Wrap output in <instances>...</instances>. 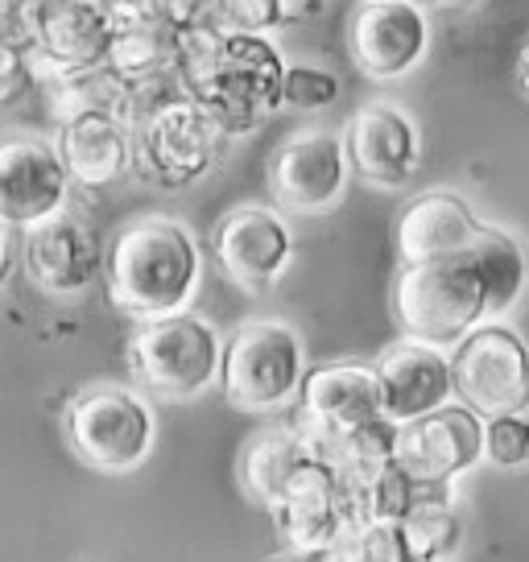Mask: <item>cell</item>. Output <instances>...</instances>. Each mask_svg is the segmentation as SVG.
Here are the masks:
<instances>
[{
    "instance_id": "1",
    "label": "cell",
    "mask_w": 529,
    "mask_h": 562,
    "mask_svg": "<svg viewBox=\"0 0 529 562\" xmlns=\"http://www.w3.org/2000/svg\"><path fill=\"white\" fill-rule=\"evenodd\" d=\"M178 83L224 137H245L282 112L285 63L264 34L199 25L178 34Z\"/></svg>"
},
{
    "instance_id": "2",
    "label": "cell",
    "mask_w": 529,
    "mask_h": 562,
    "mask_svg": "<svg viewBox=\"0 0 529 562\" xmlns=\"http://www.w3.org/2000/svg\"><path fill=\"white\" fill-rule=\"evenodd\" d=\"M199 278L203 252L170 215H137L104 248L108 302L137 323L191 311Z\"/></svg>"
},
{
    "instance_id": "3",
    "label": "cell",
    "mask_w": 529,
    "mask_h": 562,
    "mask_svg": "<svg viewBox=\"0 0 529 562\" xmlns=\"http://www.w3.org/2000/svg\"><path fill=\"white\" fill-rule=\"evenodd\" d=\"M306 376V348L282 318H248L224 339L215 385L245 414H273L294 402Z\"/></svg>"
},
{
    "instance_id": "4",
    "label": "cell",
    "mask_w": 529,
    "mask_h": 562,
    "mask_svg": "<svg viewBox=\"0 0 529 562\" xmlns=\"http://www.w3.org/2000/svg\"><path fill=\"white\" fill-rule=\"evenodd\" d=\"M220 351H224V339H220L212 318L178 311L166 318H149L133 331L128 372L149 393L182 402V397H199L203 389L215 385Z\"/></svg>"
},
{
    "instance_id": "5",
    "label": "cell",
    "mask_w": 529,
    "mask_h": 562,
    "mask_svg": "<svg viewBox=\"0 0 529 562\" xmlns=\"http://www.w3.org/2000/svg\"><path fill=\"white\" fill-rule=\"evenodd\" d=\"M393 315L397 327L414 344L455 348L468 331H476L484 318V294L468 257H447L430 265H406L393 285Z\"/></svg>"
},
{
    "instance_id": "6",
    "label": "cell",
    "mask_w": 529,
    "mask_h": 562,
    "mask_svg": "<svg viewBox=\"0 0 529 562\" xmlns=\"http://www.w3.org/2000/svg\"><path fill=\"white\" fill-rule=\"evenodd\" d=\"M158 422L137 389L91 385L67 405V439L88 468L121 475L142 468L154 451Z\"/></svg>"
},
{
    "instance_id": "7",
    "label": "cell",
    "mask_w": 529,
    "mask_h": 562,
    "mask_svg": "<svg viewBox=\"0 0 529 562\" xmlns=\"http://www.w3.org/2000/svg\"><path fill=\"white\" fill-rule=\"evenodd\" d=\"M224 140L228 137L220 133V124L187 95H175L154 112H145L142 121L128 124L137 175L166 191L191 187L212 175V166L224 154Z\"/></svg>"
},
{
    "instance_id": "8",
    "label": "cell",
    "mask_w": 529,
    "mask_h": 562,
    "mask_svg": "<svg viewBox=\"0 0 529 562\" xmlns=\"http://www.w3.org/2000/svg\"><path fill=\"white\" fill-rule=\"evenodd\" d=\"M459 405L476 418H509L529 409V344L505 323H480L451 348Z\"/></svg>"
},
{
    "instance_id": "9",
    "label": "cell",
    "mask_w": 529,
    "mask_h": 562,
    "mask_svg": "<svg viewBox=\"0 0 529 562\" xmlns=\"http://www.w3.org/2000/svg\"><path fill=\"white\" fill-rule=\"evenodd\" d=\"M484 459V418L468 405H442L435 414L402 422L393 435V463L414 480L418 492L455 484Z\"/></svg>"
},
{
    "instance_id": "10",
    "label": "cell",
    "mask_w": 529,
    "mask_h": 562,
    "mask_svg": "<svg viewBox=\"0 0 529 562\" xmlns=\"http://www.w3.org/2000/svg\"><path fill=\"white\" fill-rule=\"evenodd\" d=\"M348 154L336 133L306 128L285 137L269 158V194L282 211L294 215H318L336 207L348 191Z\"/></svg>"
},
{
    "instance_id": "11",
    "label": "cell",
    "mask_w": 529,
    "mask_h": 562,
    "mask_svg": "<svg viewBox=\"0 0 529 562\" xmlns=\"http://www.w3.org/2000/svg\"><path fill=\"white\" fill-rule=\"evenodd\" d=\"M352 63L369 79L389 83L418 67L430 50V21L418 0H364L348 25Z\"/></svg>"
},
{
    "instance_id": "12",
    "label": "cell",
    "mask_w": 529,
    "mask_h": 562,
    "mask_svg": "<svg viewBox=\"0 0 529 562\" xmlns=\"http://www.w3.org/2000/svg\"><path fill=\"white\" fill-rule=\"evenodd\" d=\"M13 18L30 50L58 70H91L108 63L112 25L91 0H25Z\"/></svg>"
},
{
    "instance_id": "13",
    "label": "cell",
    "mask_w": 529,
    "mask_h": 562,
    "mask_svg": "<svg viewBox=\"0 0 529 562\" xmlns=\"http://www.w3.org/2000/svg\"><path fill=\"white\" fill-rule=\"evenodd\" d=\"M67 199H71V178L50 140H0V220L9 228L30 232L42 220L67 211Z\"/></svg>"
},
{
    "instance_id": "14",
    "label": "cell",
    "mask_w": 529,
    "mask_h": 562,
    "mask_svg": "<svg viewBox=\"0 0 529 562\" xmlns=\"http://www.w3.org/2000/svg\"><path fill=\"white\" fill-rule=\"evenodd\" d=\"M25 273L37 290H46L54 299H71L83 294L95 278L104 273V245L91 232L88 220H79L71 211H58L50 220H42L25 232Z\"/></svg>"
},
{
    "instance_id": "15",
    "label": "cell",
    "mask_w": 529,
    "mask_h": 562,
    "mask_svg": "<svg viewBox=\"0 0 529 562\" xmlns=\"http://www.w3.org/2000/svg\"><path fill=\"white\" fill-rule=\"evenodd\" d=\"M294 257V232L273 207H236L215 232V261L240 290L261 294L282 281Z\"/></svg>"
},
{
    "instance_id": "16",
    "label": "cell",
    "mask_w": 529,
    "mask_h": 562,
    "mask_svg": "<svg viewBox=\"0 0 529 562\" xmlns=\"http://www.w3.org/2000/svg\"><path fill=\"white\" fill-rule=\"evenodd\" d=\"M376 397H381V418L393 426L414 418H426L455 397L451 381V356L430 344L402 339L397 348H389L376 364Z\"/></svg>"
},
{
    "instance_id": "17",
    "label": "cell",
    "mask_w": 529,
    "mask_h": 562,
    "mask_svg": "<svg viewBox=\"0 0 529 562\" xmlns=\"http://www.w3.org/2000/svg\"><path fill=\"white\" fill-rule=\"evenodd\" d=\"M344 154L348 166L372 187H402L418 170V124L397 104H364L348 121Z\"/></svg>"
},
{
    "instance_id": "18",
    "label": "cell",
    "mask_w": 529,
    "mask_h": 562,
    "mask_svg": "<svg viewBox=\"0 0 529 562\" xmlns=\"http://www.w3.org/2000/svg\"><path fill=\"white\" fill-rule=\"evenodd\" d=\"M480 220L472 215V207L451 191H426L414 203H406V211L397 215V257L402 265H430L459 257L463 248L472 245Z\"/></svg>"
},
{
    "instance_id": "19",
    "label": "cell",
    "mask_w": 529,
    "mask_h": 562,
    "mask_svg": "<svg viewBox=\"0 0 529 562\" xmlns=\"http://www.w3.org/2000/svg\"><path fill=\"white\" fill-rule=\"evenodd\" d=\"M299 430H348L381 418L376 372L364 364H323L302 376Z\"/></svg>"
},
{
    "instance_id": "20",
    "label": "cell",
    "mask_w": 529,
    "mask_h": 562,
    "mask_svg": "<svg viewBox=\"0 0 529 562\" xmlns=\"http://www.w3.org/2000/svg\"><path fill=\"white\" fill-rule=\"evenodd\" d=\"M25 63H30V79L46 88V116L58 128L83 121V116H116L121 112L124 83L108 67L58 70L30 46H25Z\"/></svg>"
},
{
    "instance_id": "21",
    "label": "cell",
    "mask_w": 529,
    "mask_h": 562,
    "mask_svg": "<svg viewBox=\"0 0 529 562\" xmlns=\"http://www.w3.org/2000/svg\"><path fill=\"white\" fill-rule=\"evenodd\" d=\"M58 158L71 182L79 187H112L133 166L128 128L116 116H83L58 128Z\"/></svg>"
},
{
    "instance_id": "22",
    "label": "cell",
    "mask_w": 529,
    "mask_h": 562,
    "mask_svg": "<svg viewBox=\"0 0 529 562\" xmlns=\"http://www.w3.org/2000/svg\"><path fill=\"white\" fill-rule=\"evenodd\" d=\"M463 257L472 265V273L480 281V294H484V318H500L509 315L513 306L521 302L529 281V265L521 245L513 240L509 232L488 228L480 224L472 245L463 248Z\"/></svg>"
},
{
    "instance_id": "23",
    "label": "cell",
    "mask_w": 529,
    "mask_h": 562,
    "mask_svg": "<svg viewBox=\"0 0 529 562\" xmlns=\"http://www.w3.org/2000/svg\"><path fill=\"white\" fill-rule=\"evenodd\" d=\"M121 83H142V79H158V75H175L178 67V30L166 25L161 18L133 25L112 34L104 63Z\"/></svg>"
},
{
    "instance_id": "24",
    "label": "cell",
    "mask_w": 529,
    "mask_h": 562,
    "mask_svg": "<svg viewBox=\"0 0 529 562\" xmlns=\"http://www.w3.org/2000/svg\"><path fill=\"white\" fill-rule=\"evenodd\" d=\"M306 447H302L299 430H261L257 439L245 447V459H240V480H245V488L261 501L264 509L282 496L285 480L299 472L302 463H306Z\"/></svg>"
},
{
    "instance_id": "25",
    "label": "cell",
    "mask_w": 529,
    "mask_h": 562,
    "mask_svg": "<svg viewBox=\"0 0 529 562\" xmlns=\"http://www.w3.org/2000/svg\"><path fill=\"white\" fill-rule=\"evenodd\" d=\"M409 562H451L463 546V521L451 509V501L423 492L409 513L397 521Z\"/></svg>"
},
{
    "instance_id": "26",
    "label": "cell",
    "mask_w": 529,
    "mask_h": 562,
    "mask_svg": "<svg viewBox=\"0 0 529 562\" xmlns=\"http://www.w3.org/2000/svg\"><path fill=\"white\" fill-rule=\"evenodd\" d=\"M323 562H409L402 529L389 521H364V526H344L336 542L323 550Z\"/></svg>"
},
{
    "instance_id": "27",
    "label": "cell",
    "mask_w": 529,
    "mask_h": 562,
    "mask_svg": "<svg viewBox=\"0 0 529 562\" xmlns=\"http://www.w3.org/2000/svg\"><path fill=\"white\" fill-rule=\"evenodd\" d=\"M269 513H311V517H336V472L318 459H306L299 472L285 480L282 496Z\"/></svg>"
},
{
    "instance_id": "28",
    "label": "cell",
    "mask_w": 529,
    "mask_h": 562,
    "mask_svg": "<svg viewBox=\"0 0 529 562\" xmlns=\"http://www.w3.org/2000/svg\"><path fill=\"white\" fill-rule=\"evenodd\" d=\"M339 100V79L323 67H285L282 79V108L299 112H323Z\"/></svg>"
},
{
    "instance_id": "29",
    "label": "cell",
    "mask_w": 529,
    "mask_h": 562,
    "mask_svg": "<svg viewBox=\"0 0 529 562\" xmlns=\"http://www.w3.org/2000/svg\"><path fill=\"white\" fill-rule=\"evenodd\" d=\"M484 459L493 468H526L529 463V422L526 414L484 418Z\"/></svg>"
},
{
    "instance_id": "30",
    "label": "cell",
    "mask_w": 529,
    "mask_h": 562,
    "mask_svg": "<svg viewBox=\"0 0 529 562\" xmlns=\"http://www.w3.org/2000/svg\"><path fill=\"white\" fill-rule=\"evenodd\" d=\"M215 18L236 34H264L282 25V0H215Z\"/></svg>"
},
{
    "instance_id": "31",
    "label": "cell",
    "mask_w": 529,
    "mask_h": 562,
    "mask_svg": "<svg viewBox=\"0 0 529 562\" xmlns=\"http://www.w3.org/2000/svg\"><path fill=\"white\" fill-rule=\"evenodd\" d=\"M158 4V18L166 25L182 30H199V25H220L215 18V0H154Z\"/></svg>"
},
{
    "instance_id": "32",
    "label": "cell",
    "mask_w": 529,
    "mask_h": 562,
    "mask_svg": "<svg viewBox=\"0 0 529 562\" xmlns=\"http://www.w3.org/2000/svg\"><path fill=\"white\" fill-rule=\"evenodd\" d=\"M30 83V63H25V46L0 34V104L13 100L21 88Z\"/></svg>"
},
{
    "instance_id": "33",
    "label": "cell",
    "mask_w": 529,
    "mask_h": 562,
    "mask_svg": "<svg viewBox=\"0 0 529 562\" xmlns=\"http://www.w3.org/2000/svg\"><path fill=\"white\" fill-rule=\"evenodd\" d=\"M154 18H158V4H154V0H116V4L108 9L112 34L133 30V25H145V21H154Z\"/></svg>"
},
{
    "instance_id": "34",
    "label": "cell",
    "mask_w": 529,
    "mask_h": 562,
    "mask_svg": "<svg viewBox=\"0 0 529 562\" xmlns=\"http://www.w3.org/2000/svg\"><path fill=\"white\" fill-rule=\"evenodd\" d=\"M327 9V0H282V21H311Z\"/></svg>"
},
{
    "instance_id": "35",
    "label": "cell",
    "mask_w": 529,
    "mask_h": 562,
    "mask_svg": "<svg viewBox=\"0 0 529 562\" xmlns=\"http://www.w3.org/2000/svg\"><path fill=\"white\" fill-rule=\"evenodd\" d=\"M13 261H18V245H13V228L0 220V285L13 273Z\"/></svg>"
},
{
    "instance_id": "36",
    "label": "cell",
    "mask_w": 529,
    "mask_h": 562,
    "mask_svg": "<svg viewBox=\"0 0 529 562\" xmlns=\"http://www.w3.org/2000/svg\"><path fill=\"white\" fill-rule=\"evenodd\" d=\"M517 88L529 95V42L521 46V54H517Z\"/></svg>"
},
{
    "instance_id": "37",
    "label": "cell",
    "mask_w": 529,
    "mask_h": 562,
    "mask_svg": "<svg viewBox=\"0 0 529 562\" xmlns=\"http://www.w3.org/2000/svg\"><path fill=\"white\" fill-rule=\"evenodd\" d=\"M426 4H439V9H468V4H476V0H426Z\"/></svg>"
},
{
    "instance_id": "38",
    "label": "cell",
    "mask_w": 529,
    "mask_h": 562,
    "mask_svg": "<svg viewBox=\"0 0 529 562\" xmlns=\"http://www.w3.org/2000/svg\"><path fill=\"white\" fill-rule=\"evenodd\" d=\"M21 4H25V0H0V9H4V13H18Z\"/></svg>"
},
{
    "instance_id": "39",
    "label": "cell",
    "mask_w": 529,
    "mask_h": 562,
    "mask_svg": "<svg viewBox=\"0 0 529 562\" xmlns=\"http://www.w3.org/2000/svg\"><path fill=\"white\" fill-rule=\"evenodd\" d=\"M91 4H95V9H104V13H108V9L116 4V0H91Z\"/></svg>"
},
{
    "instance_id": "40",
    "label": "cell",
    "mask_w": 529,
    "mask_h": 562,
    "mask_svg": "<svg viewBox=\"0 0 529 562\" xmlns=\"http://www.w3.org/2000/svg\"><path fill=\"white\" fill-rule=\"evenodd\" d=\"M13 18V13H4V9H0V34H4V21Z\"/></svg>"
}]
</instances>
